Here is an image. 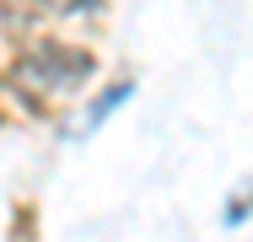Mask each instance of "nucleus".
<instances>
[{"mask_svg": "<svg viewBox=\"0 0 253 242\" xmlns=\"http://www.w3.org/2000/svg\"><path fill=\"white\" fill-rule=\"evenodd\" d=\"M92 54L86 48H70V43H38L27 48V59L16 65V81L22 86H38V92H70L76 81L92 76Z\"/></svg>", "mask_w": 253, "mask_h": 242, "instance_id": "nucleus-1", "label": "nucleus"}, {"mask_svg": "<svg viewBox=\"0 0 253 242\" xmlns=\"http://www.w3.org/2000/svg\"><path fill=\"white\" fill-rule=\"evenodd\" d=\"M49 11H81V5H92V0H43Z\"/></svg>", "mask_w": 253, "mask_h": 242, "instance_id": "nucleus-2", "label": "nucleus"}]
</instances>
